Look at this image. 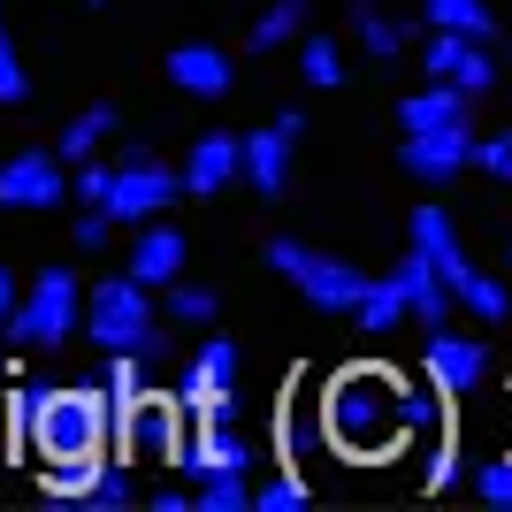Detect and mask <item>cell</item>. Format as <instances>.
Here are the masks:
<instances>
[{
  "label": "cell",
  "instance_id": "6da1fadb",
  "mask_svg": "<svg viewBox=\"0 0 512 512\" xmlns=\"http://www.w3.org/2000/svg\"><path fill=\"white\" fill-rule=\"evenodd\" d=\"M406 383L413 375L375 367V360L337 367V375L321 383V398H314L321 444L337 451V459H352V467H383V459L413 451L406 444Z\"/></svg>",
  "mask_w": 512,
  "mask_h": 512
},
{
  "label": "cell",
  "instance_id": "7a4b0ae2",
  "mask_svg": "<svg viewBox=\"0 0 512 512\" xmlns=\"http://www.w3.org/2000/svg\"><path fill=\"white\" fill-rule=\"evenodd\" d=\"M8 421H16V436L39 459H92V451H107V390L31 383V390H16Z\"/></svg>",
  "mask_w": 512,
  "mask_h": 512
},
{
  "label": "cell",
  "instance_id": "3957f363",
  "mask_svg": "<svg viewBox=\"0 0 512 512\" xmlns=\"http://www.w3.org/2000/svg\"><path fill=\"white\" fill-rule=\"evenodd\" d=\"M260 260H268V268H276V276L291 283L314 314H352V306H360V291H367V276L352 268V260L314 253V245H299V237H268V245H260Z\"/></svg>",
  "mask_w": 512,
  "mask_h": 512
},
{
  "label": "cell",
  "instance_id": "277c9868",
  "mask_svg": "<svg viewBox=\"0 0 512 512\" xmlns=\"http://www.w3.org/2000/svg\"><path fill=\"white\" fill-rule=\"evenodd\" d=\"M77 329H85L100 352H146V344L161 337L153 291L138 276H100V283H92V299H85V314H77Z\"/></svg>",
  "mask_w": 512,
  "mask_h": 512
},
{
  "label": "cell",
  "instance_id": "5b68a950",
  "mask_svg": "<svg viewBox=\"0 0 512 512\" xmlns=\"http://www.w3.org/2000/svg\"><path fill=\"white\" fill-rule=\"evenodd\" d=\"M77 314H85V283L69 276V268H46L39 283H31V299L8 306V344H23V352H62L69 337H77Z\"/></svg>",
  "mask_w": 512,
  "mask_h": 512
},
{
  "label": "cell",
  "instance_id": "8992f818",
  "mask_svg": "<svg viewBox=\"0 0 512 512\" xmlns=\"http://www.w3.org/2000/svg\"><path fill=\"white\" fill-rule=\"evenodd\" d=\"M176 199H184V184H176L169 161H153V146H123V161H115V184H107V214H115V230L169 214Z\"/></svg>",
  "mask_w": 512,
  "mask_h": 512
},
{
  "label": "cell",
  "instance_id": "52a82bcc",
  "mask_svg": "<svg viewBox=\"0 0 512 512\" xmlns=\"http://www.w3.org/2000/svg\"><path fill=\"white\" fill-rule=\"evenodd\" d=\"M107 436L123 444V459H176L184 451V406H176L169 390H138L130 406L107 413Z\"/></svg>",
  "mask_w": 512,
  "mask_h": 512
},
{
  "label": "cell",
  "instance_id": "ba28073f",
  "mask_svg": "<svg viewBox=\"0 0 512 512\" xmlns=\"http://www.w3.org/2000/svg\"><path fill=\"white\" fill-rule=\"evenodd\" d=\"M62 199H69V161L54 146H31V153H8V161H0V207L46 214V207H62Z\"/></svg>",
  "mask_w": 512,
  "mask_h": 512
},
{
  "label": "cell",
  "instance_id": "9c48e42d",
  "mask_svg": "<svg viewBox=\"0 0 512 512\" xmlns=\"http://www.w3.org/2000/svg\"><path fill=\"white\" fill-rule=\"evenodd\" d=\"M421 69L436 77V85H459L467 100H482V92L497 85V54H490V39H467V31H428Z\"/></svg>",
  "mask_w": 512,
  "mask_h": 512
},
{
  "label": "cell",
  "instance_id": "30bf717a",
  "mask_svg": "<svg viewBox=\"0 0 512 512\" xmlns=\"http://www.w3.org/2000/svg\"><path fill=\"white\" fill-rule=\"evenodd\" d=\"M421 367H428V383L444 390V406H451V398L482 390V375H490V344H482V337H459V329L444 321V329H428Z\"/></svg>",
  "mask_w": 512,
  "mask_h": 512
},
{
  "label": "cell",
  "instance_id": "8fae6325",
  "mask_svg": "<svg viewBox=\"0 0 512 512\" xmlns=\"http://www.w3.org/2000/svg\"><path fill=\"white\" fill-rule=\"evenodd\" d=\"M398 169L421 176V184H451L459 169H474V130H467V123L406 130V146H398Z\"/></svg>",
  "mask_w": 512,
  "mask_h": 512
},
{
  "label": "cell",
  "instance_id": "7c38bea8",
  "mask_svg": "<svg viewBox=\"0 0 512 512\" xmlns=\"http://www.w3.org/2000/svg\"><path fill=\"white\" fill-rule=\"evenodd\" d=\"M184 260H192V237L176 230L169 214H153V222H130V260H123V276H138L146 291H161V283L184 276Z\"/></svg>",
  "mask_w": 512,
  "mask_h": 512
},
{
  "label": "cell",
  "instance_id": "4fadbf2b",
  "mask_svg": "<svg viewBox=\"0 0 512 512\" xmlns=\"http://www.w3.org/2000/svg\"><path fill=\"white\" fill-rule=\"evenodd\" d=\"M222 398H237V344L230 337H207L184 360V375H176V406H184V421L207 406H222Z\"/></svg>",
  "mask_w": 512,
  "mask_h": 512
},
{
  "label": "cell",
  "instance_id": "5bb4252c",
  "mask_svg": "<svg viewBox=\"0 0 512 512\" xmlns=\"http://www.w3.org/2000/svg\"><path fill=\"white\" fill-rule=\"evenodd\" d=\"M253 436H237V421H192L184 451H176V467L184 474H253Z\"/></svg>",
  "mask_w": 512,
  "mask_h": 512
},
{
  "label": "cell",
  "instance_id": "9a60e30c",
  "mask_svg": "<svg viewBox=\"0 0 512 512\" xmlns=\"http://www.w3.org/2000/svg\"><path fill=\"white\" fill-rule=\"evenodd\" d=\"M291 146L299 138H283L276 123H260L237 138V184H253L260 199H283V184H291Z\"/></svg>",
  "mask_w": 512,
  "mask_h": 512
},
{
  "label": "cell",
  "instance_id": "2e32d148",
  "mask_svg": "<svg viewBox=\"0 0 512 512\" xmlns=\"http://www.w3.org/2000/svg\"><path fill=\"white\" fill-rule=\"evenodd\" d=\"M169 85H176V92H192V100H230L237 62L222 54V46H207V39H184V46L169 54Z\"/></svg>",
  "mask_w": 512,
  "mask_h": 512
},
{
  "label": "cell",
  "instance_id": "e0dca14e",
  "mask_svg": "<svg viewBox=\"0 0 512 512\" xmlns=\"http://www.w3.org/2000/svg\"><path fill=\"white\" fill-rule=\"evenodd\" d=\"M176 184H184V199L230 192V184H237V130H207V138H192V153H184Z\"/></svg>",
  "mask_w": 512,
  "mask_h": 512
},
{
  "label": "cell",
  "instance_id": "ac0fdd59",
  "mask_svg": "<svg viewBox=\"0 0 512 512\" xmlns=\"http://www.w3.org/2000/svg\"><path fill=\"white\" fill-rule=\"evenodd\" d=\"M390 276L406 283V321H421V329H444V321L459 314V299H451V283L436 276V268H428V253H413V245H406Z\"/></svg>",
  "mask_w": 512,
  "mask_h": 512
},
{
  "label": "cell",
  "instance_id": "d6986e66",
  "mask_svg": "<svg viewBox=\"0 0 512 512\" xmlns=\"http://www.w3.org/2000/svg\"><path fill=\"white\" fill-rule=\"evenodd\" d=\"M406 230H413V253H428V268L459 291V276H467L474 260H467V245H459V230H451V214H444V207H421Z\"/></svg>",
  "mask_w": 512,
  "mask_h": 512
},
{
  "label": "cell",
  "instance_id": "ffe728a7",
  "mask_svg": "<svg viewBox=\"0 0 512 512\" xmlns=\"http://www.w3.org/2000/svg\"><path fill=\"white\" fill-rule=\"evenodd\" d=\"M352 31H360V46L375 62H398V54L421 39V16H383L375 0H352Z\"/></svg>",
  "mask_w": 512,
  "mask_h": 512
},
{
  "label": "cell",
  "instance_id": "44dd1931",
  "mask_svg": "<svg viewBox=\"0 0 512 512\" xmlns=\"http://www.w3.org/2000/svg\"><path fill=\"white\" fill-rule=\"evenodd\" d=\"M467 92L459 85H436V77H428L421 92H406V100H398V130H436V123H467Z\"/></svg>",
  "mask_w": 512,
  "mask_h": 512
},
{
  "label": "cell",
  "instance_id": "7402d4cb",
  "mask_svg": "<svg viewBox=\"0 0 512 512\" xmlns=\"http://www.w3.org/2000/svg\"><path fill=\"white\" fill-rule=\"evenodd\" d=\"M421 31H467V39H505L490 16V0H421Z\"/></svg>",
  "mask_w": 512,
  "mask_h": 512
},
{
  "label": "cell",
  "instance_id": "603a6c76",
  "mask_svg": "<svg viewBox=\"0 0 512 512\" xmlns=\"http://www.w3.org/2000/svg\"><path fill=\"white\" fill-rule=\"evenodd\" d=\"M352 321H360V337H390V329L406 321V283H398V276H367Z\"/></svg>",
  "mask_w": 512,
  "mask_h": 512
},
{
  "label": "cell",
  "instance_id": "cb8c5ba5",
  "mask_svg": "<svg viewBox=\"0 0 512 512\" xmlns=\"http://www.w3.org/2000/svg\"><path fill=\"white\" fill-rule=\"evenodd\" d=\"M39 490L54 497V505H85L92 497V482L107 474V451H92V459H39Z\"/></svg>",
  "mask_w": 512,
  "mask_h": 512
},
{
  "label": "cell",
  "instance_id": "d4e9b609",
  "mask_svg": "<svg viewBox=\"0 0 512 512\" xmlns=\"http://www.w3.org/2000/svg\"><path fill=\"white\" fill-rule=\"evenodd\" d=\"M115 130H123V115H115L107 100H92L85 115H69V130H62V146H54V153H62V161H92Z\"/></svg>",
  "mask_w": 512,
  "mask_h": 512
},
{
  "label": "cell",
  "instance_id": "484cf974",
  "mask_svg": "<svg viewBox=\"0 0 512 512\" xmlns=\"http://www.w3.org/2000/svg\"><path fill=\"white\" fill-rule=\"evenodd\" d=\"M299 31H306V0H268L253 16V31H245V46H253V54H276V46H291Z\"/></svg>",
  "mask_w": 512,
  "mask_h": 512
},
{
  "label": "cell",
  "instance_id": "4316f807",
  "mask_svg": "<svg viewBox=\"0 0 512 512\" xmlns=\"http://www.w3.org/2000/svg\"><path fill=\"white\" fill-rule=\"evenodd\" d=\"M291 46H299V77H306L314 92H337V85H344V54H337V39H329V31H299Z\"/></svg>",
  "mask_w": 512,
  "mask_h": 512
},
{
  "label": "cell",
  "instance_id": "83f0119b",
  "mask_svg": "<svg viewBox=\"0 0 512 512\" xmlns=\"http://www.w3.org/2000/svg\"><path fill=\"white\" fill-rule=\"evenodd\" d=\"M451 299L467 306V314L482 321V329H497V321H512V291H505V283H497V276H482V268H467Z\"/></svg>",
  "mask_w": 512,
  "mask_h": 512
},
{
  "label": "cell",
  "instance_id": "f1b7e54d",
  "mask_svg": "<svg viewBox=\"0 0 512 512\" xmlns=\"http://www.w3.org/2000/svg\"><path fill=\"white\" fill-rule=\"evenodd\" d=\"M161 299H169V321H184V329H214V314H222L214 283H192V276L161 283Z\"/></svg>",
  "mask_w": 512,
  "mask_h": 512
},
{
  "label": "cell",
  "instance_id": "f546056e",
  "mask_svg": "<svg viewBox=\"0 0 512 512\" xmlns=\"http://www.w3.org/2000/svg\"><path fill=\"white\" fill-rule=\"evenodd\" d=\"M192 505L199 512H237V505H253V482H245V474H199Z\"/></svg>",
  "mask_w": 512,
  "mask_h": 512
},
{
  "label": "cell",
  "instance_id": "4dcf8cb0",
  "mask_svg": "<svg viewBox=\"0 0 512 512\" xmlns=\"http://www.w3.org/2000/svg\"><path fill=\"white\" fill-rule=\"evenodd\" d=\"M107 184H115V161H100V153H92V161H69V199H77V207H107Z\"/></svg>",
  "mask_w": 512,
  "mask_h": 512
},
{
  "label": "cell",
  "instance_id": "1f68e13d",
  "mask_svg": "<svg viewBox=\"0 0 512 512\" xmlns=\"http://www.w3.org/2000/svg\"><path fill=\"white\" fill-rule=\"evenodd\" d=\"M306 497H314V482L291 467V474H276V482H260L253 505H260V512H306Z\"/></svg>",
  "mask_w": 512,
  "mask_h": 512
},
{
  "label": "cell",
  "instance_id": "d6a6232c",
  "mask_svg": "<svg viewBox=\"0 0 512 512\" xmlns=\"http://www.w3.org/2000/svg\"><path fill=\"white\" fill-rule=\"evenodd\" d=\"M451 482H459V444H451V428L444 436H436V444H428V467H421V490L436 497V490H451Z\"/></svg>",
  "mask_w": 512,
  "mask_h": 512
},
{
  "label": "cell",
  "instance_id": "836d02e7",
  "mask_svg": "<svg viewBox=\"0 0 512 512\" xmlns=\"http://www.w3.org/2000/svg\"><path fill=\"white\" fill-rule=\"evenodd\" d=\"M474 497L497 505V512H512V459H482V467H474Z\"/></svg>",
  "mask_w": 512,
  "mask_h": 512
},
{
  "label": "cell",
  "instance_id": "e575fe53",
  "mask_svg": "<svg viewBox=\"0 0 512 512\" xmlns=\"http://www.w3.org/2000/svg\"><path fill=\"white\" fill-rule=\"evenodd\" d=\"M0 100L16 107V100H31V69H23V54H16V39L0 31Z\"/></svg>",
  "mask_w": 512,
  "mask_h": 512
},
{
  "label": "cell",
  "instance_id": "d590c367",
  "mask_svg": "<svg viewBox=\"0 0 512 512\" xmlns=\"http://www.w3.org/2000/svg\"><path fill=\"white\" fill-rule=\"evenodd\" d=\"M69 245H77V253L115 245V214H107V207H85V214H77V230H69Z\"/></svg>",
  "mask_w": 512,
  "mask_h": 512
},
{
  "label": "cell",
  "instance_id": "8d00e7d4",
  "mask_svg": "<svg viewBox=\"0 0 512 512\" xmlns=\"http://www.w3.org/2000/svg\"><path fill=\"white\" fill-rule=\"evenodd\" d=\"M474 169L497 176V184H512V123L497 130V138H482V146H474Z\"/></svg>",
  "mask_w": 512,
  "mask_h": 512
},
{
  "label": "cell",
  "instance_id": "74e56055",
  "mask_svg": "<svg viewBox=\"0 0 512 512\" xmlns=\"http://www.w3.org/2000/svg\"><path fill=\"white\" fill-rule=\"evenodd\" d=\"M130 497H138V490H130V474H123V467H107L100 482H92V497H85V505H92V512H123Z\"/></svg>",
  "mask_w": 512,
  "mask_h": 512
},
{
  "label": "cell",
  "instance_id": "f35d334b",
  "mask_svg": "<svg viewBox=\"0 0 512 512\" xmlns=\"http://www.w3.org/2000/svg\"><path fill=\"white\" fill-rule=\"evenodd\" d=\"M276 130L283 138H306V107H276Z\"/></svg>",
  "mask_w": 512,
  "mask_h": 512
},
{
  "label": "cell",
  "instance_id": "ab89813d",
  "mask_svg": "<svg viewBox=\"0 0 512 512\" xmlns=\"http://www.w3.org/2000/svg\"><path fill=\"white\" fill-rule=\"evenodd\" d=\"M153 512H192V490H153Z\"/></svg>",
  "mask_w": 512,
  "mask_h": 512
},
{
  "label": "cell",
  "instance_id": "60d3db41",
  "mask_svg": "<svg viewBox=\"0 0 512 512\" xmlns=\"http://www.w3.org/2000/svg\"><path fill=\"white\" fill-rule=\"evenodd\" d=\"M8 306H16V276L0 268V321H8Z\"/></svg>",
  "mask_w": 512,
  "mask_h": 512
},
{
  "label": "cell",
  "instance_id": "b9f144b4",
  "mask_svg": "<svg viewBox=\"0 0 512 512\" xmlns=\"http://www.w3.org/2000/svg\"><path fill=\"white\" fill-rule=\"evenodd\" d=\"M8 367H16V360H8V352H0V375H8Z\"/></svg>",
  "mask_w": 512,
  "mask_h": 512
},
{
  "label": "cell",
  "instance_id": "7bdbcfd3",
  "mask_svg": "<svg viewBox=\"0 0 512 512\" xmlns=\"http://www.w3.org/2000/svg\"><path fill=\"white\" fill-rule=\"evenodd\" d=\"M85 8H100V0H85Z\"/></svg>",
  "mask_w": 512,
  "mask_h": 512
},
{
  "label": "cell",
  "instance_id": "ee69618b",
  "mask_svg": "<svg viewBox=\"0 0 512 512\" xmlns=\"http://www.w3.org/2000/svg\"><path fill=\"white\" fill-rule=\"evenodd\" d=\"M505 260H512V253H505Z\"/></svg>",
  "mask_w": 512,
  "mask_h": 512
}]
</instances>
